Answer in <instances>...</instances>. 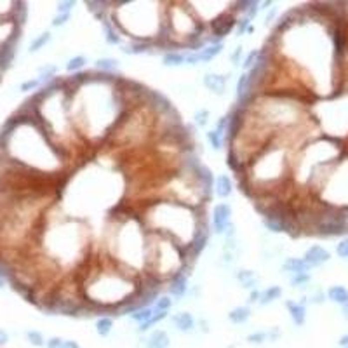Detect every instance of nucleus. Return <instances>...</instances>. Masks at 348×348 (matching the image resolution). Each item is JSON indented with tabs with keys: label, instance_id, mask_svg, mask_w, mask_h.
I'll return each mask as SVG.
<instances>
[{
	"label": "nucleus",
	"instance_id": "f257e3e1",
	"mask_svg": "<svg viewBox=\"0 0 348 348\" xmlns=\"http://www.w3.org/2000/svg\"><path fill=\"white\" fill-rule=\"evenodd\" d=\"M235 26H237V17L232 12H223L214 21H211V35L214 44H220L221 38L227 37Z\"/></svg>",
	"mask_w": 348,
	"mask_h": 348
},
{
	"label": "nucleus",
	"instance_id": "f03ea898",
	"mask_svg": "<svg viewBox=\"0 0 348 348\" xmlns=\"http://www.w3.org/2000/svg\"><path fill=\"white\" fill-rule=\"evenodd\" d=\"M232 220V207L227 202H220L213 209V228L216 233L223 235L227 228L230 227Z\"/></svg>",
	"mask_w": 348,
	"mask_h": 348
},
{
	"label": "nucleus",
	"instance_id": "7ed1b4c3",
	"mask_svg": "<svg viewBox=\"0 0 348 348\" xmlns=\"http://www.w3.org/2000/svg\"><path fill=\"white\" fill-rule=\"evenodd\" d=\"M329 258H331V254H329L328 249H324L322 245H312V247L307 249V252H305L303 261L312 268V266H321V265H324V263H328Z\"/></svg>",
	"mask_w": 348,
	"mask_h": 348
},
{
	"label": "nucleus",
	"instance_id": "20e7f679",
	"mask_svg": "<svg viewBox=\"0 0 348 348\" xmlns=\"http://www.w3.org/2000/svg\"><path fill=\"white\" fill-rule=\"evenodd\" d=\"M202 82L211 93L225 94V89H227V77L218 75V73H206Z\"/></svg>",
	"mask_w": 348,
	"mask_h": 348
},
{
	"label": "nucleus",
	"instance_id": "39448f33",
	"mask_svg": "<svg viewBox=\"0 0 348 348\" xmlns=\"http://www.w3.org/2000/svg\"><path fill=\"white\" fill-rule=\"evenodd\" d=\"M171 321H173L174 328L181 333H190L195 329V319H193V315L190 314V312H179V314H174L173 317H171Z\"/></svg>",
	"mask_w": 348,
	"mask_h": 348
},
{
	"label": "nucleus",
	"instance_id": "423d86ee",
	"mask_svg": "<svg viewBox=\"0 0 348 348\" xmlns=\"http://www.w3.org/2000/svg\"><path fill=\"white\" fill-rule=\"evenodd\" d=\"M169 335L164 329H157V331L150 333L148 338L145 340V348H169Z\"/></svg>",
	"mask_w": 348,
	"mask_h": 348
},
{
	"label": "nucleus",
	"instance_id": "0eeeda50",
	"mask_svg": "<svg viewBox=\"0 0 348 348\" xmlns=\"http://www.w3.org/2000/svg\"><path fill=\"white\" fill-rule=\"evenodd\" d=\"M186 289H188V279H186L185 273L178 272L176 275L173 277L169 284V293L171 296L174 298H183L186 294Z\"/></svg>",
	"mask_w": 348,
	"mask_h": 348
},
{
	"label": "nucleus",
	"instance_id": "6e6552de",
	"mask_svg": "<svg viewBox=\"0 0 348 348\" xmlns=\"http://www.w3.org/2000/svg\"><path fill=\"white\" fill-rule=\"evenodd\" d=\"M286 308L289 310V315L296 326H303L307 321V308L303 303H296V301H286Z\"/></svg>",
	"mask_w": 348,
	"mask_h": 348
},
{
	"label": "nucleus",
	"instance_id": "1a4fd4ad",
	"mask_svg": "<svg viewBox=\"0 0 348 348\" xmlns=\"http://www.w3.org/2000/svg\"><path fill=\"white\" fill-rule=\"evenodd\" d=\"M214 193L221 199H227V197L232 195V190H233V185H232V179L228 178L227 174H220L218 178H214Z\"/></svg>",
	"mask_w": 348,
	"mask_h": 348
},
{
	"label": "nucleus",
	"instance_id": "9d476101",
	"mask_svg": "<svg viewBox=\"0 0 348 348\" xmlns=\"http://www.w3.org/2000/svg\"><path fill=\"white\" fill-rule=\"evenodd\" d=\"M282 270L293 273V275H298V273H308L310 266L303 261V258H287L282 263Z\"/></svg>",
	"mask_w": 348,
	"mask_h": 348
},
{
	"label": "nucleus",
	"instance_id": "9b49d317",
	"mask_svg": "<svg viewBox=\"0 0 348 348\" xmlns=\"http://www.w3.org/2000/svg\"><path fill=\"white\" fill-rule=\"evenodd\" d=\"M195 173H197V178H199L200 185H202L204 192L209 197L211 190H213V186H214V176L211 173V169L207 166H197Z\"/></svg>",
	"mask_w": 348,
	"mask_h": 348
},
{
	"label": "nucleus",
	"instance_id": "f8f14e48",
	"mask_svg": "<svg viewBox=\"0 0 348 348\" xmlns=\"http://www.w3.org/2000/svg\"><path fill=\"white\" fill-rule=\"evenodd\" d=\"M223 51V44H211V45H204L202 49L197 51V56H199V63H207L211 59L216 58L220 52Z\"/></svg>",
	"mask_w": 348,
	"mask_h": 348
},
{
	"label": "nucleus",
	"instance_id": "ddd939ff",
	"mask_svg": "<svg viewBox=\"0 0 348 348\" xmlns=\"http://www.w3.org/2000/svg\"><path fill=\"white\" fill-rule=\"evenodd\" d=\"M249 317H251L249 307H235L228 312V321L232 324H244V322L249 321Z\"/></svg>",
	"mask_w": 348,
	"mask_h": 348
},
{
	"label": "nucleus",
	"instance_id": "4468645a",
	"mask_svg": "<svg viewBox=\"0 0 348 348\" xmlns=\"http://www.w3.org/2000/svg\"><path fill=\"white\" fill-rule=\"evenodd\" d=\"M94 329H96L98 336H101V338H108V336L112 335V331H114V319L108 317V315H103V317H100L96 321Z\"/></svg>",
	"mask_w": 348,
	"mask_h": 348
},
{
	"label": "nucleus",
	"instance_id": "2eb2a0df",
	"mask_svg": "<svg viewBox=\"0 0 348 348\" xmlns=\"http://www.w3.org/2000/svg\"><path fill=\"white\" fill-rule=\"evenodd\" d=\"M150 51V42L148 40H132L131 44L122 45V52L124 54H145Z\"/></svg>",
	"mask_w": 348,
	"mask_h": 348
},
{
	"label": "nucleus",
	"instance_id": "dca6fc26",
	"mask_svg": "<svg viewBox=\"0 0 348 348\" xmlns=\"http://www.w3.org/2000/svg\"><path fill=\"white\" fill-rule=\"evenodd\" d=\"M103 31H105V40L110 45H120V35H118L117 28L114 26L110 19L105 17L103 19Z\"/></svg>",
	"mask_w": 348,
	"mask_h": 348
},
{
	"label": "nucleus",
	"instance_id": "f3484780",
	"mask_svg": "<svg viewBox=\"0 0 348 348\" xmlns=\"http://www.w3.org/2000/svg\"><path fill=\"white\" fill-rule=\"evenodd\" d=\"M280 294H282V289H280L279 286H270V287H266L265 291H261V293H259L258 301H259V305H263V307H265V305H270L272 301L279 300Z\"/></svg>",
	"mask_w": 348,
	"mask_h": 348
},
{
	"label": "nucleus",
	"instance_id": "a211bd4d",
	"mask_svg": "<svg viewBox=\"0 0 348 348\" xmlns=\"http://www.w3.org/2000/svg\"><path fill=\"white\" fill-rule=\"evenodd\" d=\"M328 298L331 301H335V303H340V305L348 303V291H347V287H343V286H333V287H329Z\"/></svg>",
	"mask_w": 348,
	"mask_h": 348
},
{
	"label": "nucleus",
	"instance_id": "6ab92c4d",
	"mask_svg": "<svg viewBox=\"0 0 348 348\" xmlns=\"http://www.w3.org/2000/svg\"><path fill=\"white\" fill-rule=\"evenodd\" d=\"M167 315H169V312H159V310H153L152 317H150L146 322H143L141 328H139V331H141V333H146V331H148V329H152L155 324H159L160 321H164V319H167Z\"/></svg>",
	"mask_w": 348,
	"mask_h": 348
},
{
	"label": "nucleus",
	"instance_id": "aec40b11",
	"mask_svg": "<svg viewBox=\"0 0 348 348\" xmlns=\"http://www.w3.org/2000/svg\"><path fill=\"white\" fill-rule=\"evenodd\" d=\"M51 31H44V33H40V35H37V37L31 40V44H30V49L28 51L30 52H37V51H40L44 45H47L49 42H51Z\"/></svg>",
	"mask_w": 348,
	"mask_h": 348
},
{
	"label": "nucleus",
	"instance_id": "412c9836",
	"mask_svg": "<svg viewBox=\"0 0 348 348\" xmlns=\"http://www.w3.org/2000/svg\"><path fill=\"white\" fill-rule=\"evenodd\" d=\"M162 63L166 66H181L185 63V54L181 52H176V51H171V52H166L162 58Z\"/></svg>",
	"mask_w": 348,
	"mask_h": 348
},
{
	"label": "nucleus",
	"instance_id": "4be33fe9",
	"mask_svg": "<svg viewBox=\"0 0 348 348\" xmlns=\"http://www.w3.org/2000/svg\"><path fill=\"white\" fill-rule=\"evenodd\" d=\"M87 65V58L86 56H73L72 59H68V63H66V72H70V73H73V72H79V70H82L84 66Z\"/></svg>",
	"mask_w": 348,
	"mask_h": 348
},
{
	"label": "nucleus",
	"instance_id": "5701e85b",
	"mask_svg": "<svg viewBox=\"0 0 348 348\" xmlns=\"http://www.w3.org/2000/svg\"><path fill=\"white\" fill-rule=\"evenodd\" d=\"M96 68L98 70H103L105 73L115 72V70L118 68V61L115 58H100L96 61Z\"/></svg>",
	"mask_w": 348,
	"mask_h": 348
},
{
	"label": "nucleus",
	"instance_id": "b1692460",
	"mask_svg": "<svg viewBox=\"0 0 348 348\" xmlns=\"http://www.w3.org/2000/svg\"><path fill=\"white\" fill-rule=\"evenodd\" d=\"M26 342L30 343L31 347H37V348L45 347L44 335H42L40 331H37V329H30V331H26Z\"/></svg>",
	"mask_w": 348,
	"mask_h": 348
},
{
	"label": "nucleus",
	"instance_id": "393cba45",
	"mask_svg": "<svg viewBox=\"0 0 348 348\" xmlns=\"http://www.w3.org/2000/svg\"><path fill=\"white\" fill-rule=\"evenodd\" d=\"M152 314H153V307H145V308H138L136 312H132L129 317H131V321L139 322V326H141L143 322H146L152 317Z\"/></svg>",
	"mask_w": 348,
	"mask_h": 348
},
{
	"label": "nucleus",
	"instance_id": "a878e982",
	"mask_svg": "<svg viewBox=\"0 0 348 348\" xmlns=\"http://www.w3.org/2000/svg\"><path fill=\"white\" fill-rule=\"evenodd\" d=\"M237 279L240 280L244 287H254L256 284H258V279H256L254 272H251V270H240Z\"/></svg>",
	"mask_w": 348,
	"mask_h": 348
},
{
	"label": "nucleus",
	"instance_id": "bb28decb",
	"mask_svg": "<svg viewBox=\"0 0 348 348\" xmlns=\"http://www.w3.org/2000/svg\"><path fill=\"white\" fill-rule=\"evenodd\" d=\"M56 72H58L56 65H45V66H42V68H38V73H40L38 80H40V82H49V80H54Z\"/></svg>",
	"mask_w": 348,
	"mask_h": 348
},
{
	"label": "nucleus",
	"instance_id": "cd10ccee",
	"mask_svg": "<svg viewBox=\"0 0 348 348\" xmlns=\"http://www.w3.org/2000/svg\"><path fill=\"white\" fill-rule=\"evenodd\" d=\"M258 59H259V51H258V49H254V51L249 52V54L244 58V61H242V68H244V72H251V70L256 66V63H258Z\"/></svg>",
	"mask_w": 348,
	"mask_h": 348
},
{
	"label": "nucleus",
	"instance_id": "c85d7f7f",
	"mask_svg": "<svg viewBox=\"0 0 348 348\" xmlns=\"http://www.w3.org/2000/svg\"><path fill=\"white\" fill-rule=\"evenodd\" d=\"M266 340H268V333H265V331H254V333H251L247 338H245V342H247L249 345H263Z\"/></svg>",
	"mask_w": 348,
	"mask_h": 348
},
{
	"label": "nucleus",
	"instance_id": "c756f323",
	"mask_svg": "<svg viewBox=\"0 0 348 348\" xmlns=\"http://www.w3.org/2000/svg\"><path fill=\"white\" fill-rule=\"evenodd\" d=\"M171 307H173V300L169 296H160L155 300V305H153V310L159 312H169Z\"/></svg>",
	"mask_w": 348,
	"mask_h": 348
},
{
	"label": "nucleus",
	"instance_id": "7c9ffc66",
	"mask_svg": "<svg viewBox=\"0 0 348 348\" xmlns=\"http://www.w3.org/2000/svg\"><path fill=\"white\" fill-rule=\"evenodd\" d=\"M207 139H209L211 146H213L214 150H220L221 146H223V141H225V139H223V136H221V134H218V132L214 131V129H213V131H209V132H207Z\"/></svg>",
	"mask_w": 348,
	"mask_h": 348
},
{
	"label": "nucleus",
	"instance_id": "2f4dec72",
	"mask_svg": "<svg viewBox=\"0 0 348 348\" xmlns=\"http://www.w3.org/2000/svg\"><path fill=\"white\" fill-rule=\"evenodd\" d=\"M193 118H195V124L199 125V127H204V125L209 124V110H197L195 115H193Z\"/></svg>",
	"mask_w": 348,
	"mask_h": 348
},
{
	"label": "nucleus",
	"instance_id": "473e14b6",
	"mask_svg": "<svg viewBox=\"0 0 348 348\" xmlns=\"http://www.w3.org/2000/svg\"><path fill=\"white\" fill-rule=\"evenodd\" d=\"M40 80L38 79H31V80H26V82H23L19 86V91L21 93H28V91H33V89H37L38 86H40Z\"/></svg>",
	"mask_w": 348,
	"mask_h": 348
},
{
	"label": "nucleus",
	"instance_id": "72a5a7b5",
	"mask_svg": "<svg viewBox=\"0 0 348 348\" xmlns=\"http://www.w3.org/2000/svg\"><path fill=\"white\" fill-rule=\"evenodd\" d=\"M307 282H310V275L308 273H298V275H293V279H291V284L294 287H300Z\"/></svg>",
	"mask_w": 348,
	"mask_h": 348
},
{
	"label": "nucleus",
	"instance_id": "f704fd0d",
	"mask_svg": "<svg viewBox=\"0 0 348 348\" xmlns=\"http://www.w3.org/2000/svg\"><path fill=\"white\" fill-rule=\"evenodd\" d=\"M336 252H338L340 258H345V259H348V238H345V240L340 242L338 247H336Z\"/></svg>",
	"mask_w": 348,
	"mask_h": 348
},
{
	"label": "nucleus",
	"instance_id": "c9c22d12",
	"mask_svg": "<svg viewBox=\"0 0 348 348\" xmlns=\"http://www.w3.org/2000/svg\"><path fill=\"white\" fill-rule=\"evenodd\" d=\"M75 2H59L58 3V14H70V10L73 9Z\"/></svg>",
	"mask_w": 348,
	"mask_h": 348
},
{
	"label": "nucleus",
	"instance_id": "e433bc0d",
	"mask_svg": "<svg viewBox=\"0 0 348 348\" xmlns=\"http://www.w3.org/2000/svg\"><path fill=\"white\" fill-rule=\"evenodd\" d=\"M61 342L63 340L59 336H52V338L45 340V348H59L61 347Z\"/></svg>",
	"mask_w": 348,
	"mask_h": 348
},
{
	"label": "nucleus",
	"instance_id": "4c0bfd02",
	"mask_svg": "<svg viewBox=\"0 0 348 348\" xmlns=\"http://www.w3.org/2000/svg\"><path fill=\"white\" fill-rule=\"evenodd\" d=\"M249 23H251V19H247V17H242L240 21H237V33L242 35L245 30H249Z\"/></svg>",
	"mask_w": 348,
	"mask_h": 348
},
{
	"label": "nucleus",
	"instance_id": "58836bf2",
	"mask_svg": "<svg viewBox=\"0 0 348 348\" xmlns=\"http://www.w3.org/2000/svg\"><path fill=\"white\" fill-rule=\"evenodd\" d=\"M68 19H70V14H58V16L52 19V26H63Z\"/></svg>",
	"mask_w": 348,
	"mask_h": 348
},
{
	"label": "nucleus",
	"instance_id": "ea45409f",
	"mask_svg": "<svg viewBox=\"0 0 348 348\" xmlns=\"http://www.w3.org/2000/svg\"><path fill=\"white\" fill-rule=\"evenodd\" d=\"M59 348H80V345L75 342V340H63Z\"/></svg>",
	"mask_w": 348,
	"mask_h": 348
},
{
	"label": "nucleus",
	"instance_id": "a19ab883",
	"mask_svg": "<svg viewBox=\"0 0 348 348\" xmlns=\"http://www.w3.org/2000/svg\"><path fill=\"white\" fill-rule=\"evenodd\" d=\"M7 343H9V333H7L5 329L0 328V347L7 345Z\"/></svg>",
	"mask_w": 348,
	"mask_h": 348
},
{
	"label": "nucleus",
	"instance_id": "79ce46f5",
	"mask_svg": "<svg viewBox=\"0 0 348 348\" xmlns=\"http://www.w3.org/2000/svg\"><path fill=\"white\" fill-rule=\"evenodd\" d=\"M240 54H242V47H240V45H238V47L235 49V52H233V54L230 56V59H232V61L235 63V65H237V63H238V58H240Z\"/></svg>",
	"mask_w": 348,
	"mask_h": 348
},
{
	"label": "nucleus",
	"instance_id": "37998d69",
	"mask_svg": "<svg viewBox=\"0 0 348 348\" xmlns=\"http://www.w3.org/2000/svg\"><path fill=\"white\" fill-rule=\"evenodd\" d=\"M340 345L348 348V335H345V336H342V338H340Z\"/></svg>",
	"mask_w": 348,
	"mask_h": 348
},
{
	"label": "nucleus",
	"instance_id": "c03bdc74",
	"mask_svg": "<svg viewBox=\"0 0 348 348\" xmlns=\"http://www.w3.org/2000/svg\"><path fill=\"white\" fill-rule=\"evenodd\" d=\"M258 298H259V291H252V294H251V303H254V301H258Z\"/></svg>",
	"mask_w": 348,
	"mask_h": 348
},
{
	"label": "nucleus",
	"instance_id": "a18cd8bd",
	"mask_svg": "<svg viewBox=\"0 0 348 348\" xmlns=\"http://www.w3.org/2000/svg\"><path fill=\"white\" fill-rule=\"evenodd\" d=\"M3 287H5V277L0 273V289H3Z\"/></svg>",
	"mask_w": 348,
	"mask_h": 348
},
{
	"label": "nucleus",
	"instance_id": "49530a36",
	"mask_svg": "<svg viewBox=\"0 0 348 348\" xmlns=\"http://www.w3.org/2000/svg\"><path fill=\"white\" fill-rule=\"evenodd\" d=\"M343 314H345V317L348 319V303L343 305Z\"/></svg>",
	"mask_w": 348,
	"mask_h": 348
},
{
	"label": "nucleus",
	"instance_id": "de8ad7c7",
	"mask_svg": "<svg viewBox=\"0 0 348 348\" xmlns=\"http://www.w3.org/2000/svg\"><path fill=\"white\" fill-rule=\"evenodd\" d=\"M342 348H347V347H342Z\"/></svg>",
	"mask_w": 348,
	"mask_h": 348
}]
</instances>
